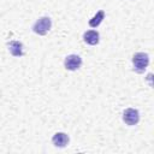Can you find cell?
Listing matches in <instances>:
<instances>
[{"label": "cell", "mask_w": 154, "mask_h": 154, "mask_svg": "<svg viewBox=\"0 0 154 154\" xmlns=\"http://www.w3.org/2000/svg\"><path fill=\"white\" fill-rule=\"evenodd\" d=\"M52 142L55 147H59V148H64L66 147V144L69 143V136L65 134V132H57L53 138H52Z\"/></svg>", "instance_id": "5b68a950"}, {"label": "cell", "mask_w": 154, "mask_h": 154, "mask_svg": "<svg viewBox=\"0 0 154 154\" xmlns=\"http://www.w3.org/2000/svg\"><path fill=\"white\" fill-rule=\"evenodd\" d=\"M103 18H105V12L102 10H100L99 12H96V14L91 19H89V25L91 28H96V26H99L101 24V22L103 20Z\"/></svg>", "instance_id": "ba28073f"}, {"label": "cell", "mask_w": 154, "mask_h": 154, "mask_svg": "<svg viewBox=\"0 0 154 154\" xmlns=\"http://www.w3.org/2000/svg\"><path fill=\"white\" fill-rule=\"evenodd\" d=\"M123 120L128 125H136L140 120V113L135 108H126L123 113Z\"/></svg>", "instance_id": "277c9868"}, {"label": "cell", "mask_w": 154, "mask_h": 154, "mask_svg": "<svg viewBox=\"0 0 154 154\" xmlns=\"http://www.w3.org/2000/svg\"><path fill=\"white\" fill-rule=\"evenodd\" d=\"M132 64H134V70L137 73H143L144 70L147 69L148 64H149V57L147 53L143 52H138L135 53L132 57Z\"/></svg>", "instance_id": "6da1fadb"}, {"label": "cell", "mask_w": 154, "mask_h": 154, "mask_svg": "<svg viewBox=\"0 0 154 154\" xmlns=\"http://www.w3.org/2000/svg\"><path fill=\"white\" fill-rule=\"evenodd\" d=\"M64 65H65V69L70 70V71H76L81 67L82 65V59L79 55L77 54H70L65 58L64 60Z\"/></svg>", "instance_id": "3957f363"}, {"label": "cell", "mask_w": 154, "mask_h": 154, "mask_svg": "<svg viewBox=\"0 0 154 154\" xmlns=\"http://www.w3.org/2000/svg\"><path fill=\"white\" fill-rule=\"evenodd\" d=\"M52 26V20L49 17H41L38 18L35 24L32 25V30L37 35H46Z\"/></svg>", "instance_id": "7a4b0ae2"}, {"label": "cell", "mask_w": 154, "mask_h": 154, "mask_svg": "<svg viewBox=\"0 0 154 154\" xmlns=\"http://www.w3.org/2000/svg\"><path fill=\"white\" fill-rule=\"evenodd\" d=\"M83 40L85 43L88 45H97L99 43V40H100V35L96 30H89V31H85L84 35H83Z\"/></svg>", "instance_id": "8992f818"}, {"label": "cell", "mask_w": 154, "mask_h": 154, "mask_svg": "<svg viewBox=\"0 0 154 154\" xmlns=\"http://www.w3.org/2000/svg\"><path fill=\"white\" fill-rule=\"evenodd\" d=\"M7 47H8L10 53L13 57H22L24 54V52H23V45L19 41H11V42H8Z\"/></svg>", "instance_id": "52a82bcc"}]
</instances>
